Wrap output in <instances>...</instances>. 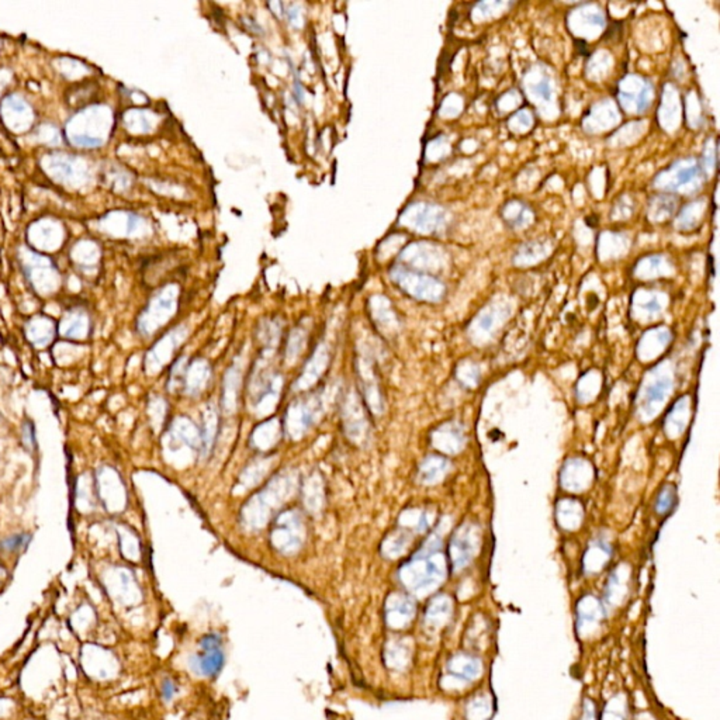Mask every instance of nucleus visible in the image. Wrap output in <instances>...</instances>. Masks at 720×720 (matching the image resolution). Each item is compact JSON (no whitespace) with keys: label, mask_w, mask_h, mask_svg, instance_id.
Listing matches in <instances>:
<instances>
[{"label":"nucleus","mask_w":720,"mask_h":720,"mask_svg":"<svg viewBox=\"0 0 720 720\" xmlns=\"http://www.w3.org/2000/svg\"><path fill=\"white\" fill-rule=\"evenodd\" d=\"M442 539L431 535L424 546L400 570L403 583L413 592H427L439 586L446 575V560L440 550Z\"/></svg>","instance_id":"nucleus-1"},{"label":"nucleus","mask_w":720,"mask_h":720,"mask_svg":"<svg viewBox=\"0 0 720 720\" xmlns=\"http://www.w3.org/2000/svg\"><path fill=\"white\" fill-rule=\"evenodd\" d=\"M296 481L297 477L291 472H285L273 477L265 488L252 495L241 509V519L246 528L259 531L266 526L273 511L278 509L296 491Z\"/></svg>","instance_id":"nucleus-2"},{"label":"nucleus","mask_w":720,"mask_h":720,"mask_svg":"<svg viewBox=\"0 0 720 720\" xmlns=\"http://www.w3.org/2000/svg\"><path fill=\"white\" fill-rule=\"evenodd\" d=\"M282 387V376L274 369H272L267 355H265V357L259 359L256 362L252 370V376L249 379L248 392L249 396H251L249 400H251L252 409L256 411L259 415L270 412L280 397Z\"/></svg>","instance_id":"nucleus-3"},{"label":"nucleus","mask_w":720,"mask_h":720,"mask_svg":"<svg viewBox=\"0 0 720 720\" xmlns=\"http://www.w3.org/2000/svg\"><path fill=\"white\" fill-rule=\"evenodd\" d=\"M369 411L357 390L349 389L341 400V420L345 436L356 446H368L372 437Z\"/></svg>","instance_id":"nucleus-4"},{"label":"nucleus","mask_w":720,"mask_h":720,"mask_svg":"<svg viewBox=\"0 0 720 720\" xmlns=\"http://www.w3.org/2000/svg\"><path fill=\"white\" fill-rule=\"evenodd\" d=\"M306 520L298 509H286L274 516L270 544L283 555H294L306 540Z\"/></svg>","instance_id":"nucleus-5"},{"label":"nucleus","mask_w":720,"mask_h":720,"mask_svg":"<svg viewBox=\"0 0 720 720\" xmlns=\"http://www.w3.org/2000/svg\"><path fill=\"white\" fill-rule=\"evenodd\" d=\"M322 409L324 397L320 392L294 400L285 413L283 432L293 440L300 439L321 418Z\"/></svg>","instance_id":"nucleus-6"},{"label":"nucleus","mask_w":720,"mask_h":720,"mask_svg":"<svg viewBox=\"0 0 720 720\" xmlns=\"http://www.w3.org/2000/svg\"><path fill=\"white\" fill-rule=\"evenodd\" d=\"M674 385L673 372L669 366L660 365L651 370L640 389L639 394V413L643 420H650L667 401Z\"/></svg>","instance_id":"nucleus-7"},{"label":"nucleus","mask_w":720,"mask_h":720,"mask_svg":"<svg viewBox=\"0 0 720 720\" xmlns=\"http://www.w3.org/2000/svg\"><path fill=\"white\" fill-rule=\"evenodd\" d=\"M355 369H356L357 385H359L357 392L360 397H362L369 413L381 415L385 409L384 396L381 390L379 373L376 370L374 359L370 356L368 350L359 352L356 355Z\"/></svg>","instance_id":"nucleus-8"},{"label":"nucleus","mask_w":720,"mask_h":720,"mask_svg":"<svg viewBox=\"0 0 720 720\" xmlns=\"http://www.w3.org/2000/svg\"><path fill=\"white\" fill-rule=\"evenodd\" d=\"M179 306V287L176 285L166 286L151 301L149 307L138 321V331L144 335H151L156 329L168 322Z\"/></svg>","instance_id":"nucleus-9"},{"label":"nucleus","mask_w":720,"mask_h":720,"mask_svg":"<svg viewBox=\"0 0 720 720\" xmlns=\"http://www.w3.org/2000/svg\"><path fill=\"white\" fill-rule=\"evenodd\" d=\"M481 531L476 523H464L453 533L449 544V557L455 570L470 564L480 550Z\"/></svg>","instance_id":"nucleus-10"},{"label":"nucleus","mask_w":720,"mask_h":720,"mask_svg":"<svg viewBox=\"0 0 720 720\" xmlns=\"http://www.w3.org/2000/svg\"><path fill=\"white\" fill-rule=\"evenodd\" d=\"M189 328L186 325H178L171 329L149 349L145 357V369L148 373H158L178 353L179 348L184 344L189 337Z\"/></svg>","instance_id":"nucleus-11"},{"label":"nucleus","mask_w":720,"mask_h":720,"mask_svg":"<svg viewBox=\"0 0 720 720\" xmlns=\"http://www.w3.org/2000/svg\"><path fill=\"white\" fill-rule=\"evenodd\" d=\"M329 362L331 353L328 346L325 344H320L307 360V363L304 365L298 379L294 381L293 392L310 390L311 387H314L320 381V379H322V376L329 368Z\"/></svg>","instance_id":"nucleus-12"},{"label":"nucleus","mask_w":720,"mask_h":720,"mask_svg":"<svg viewBox=\"0 0 720 720\" xmlns=\"http://www.w3.org/2000/svg\"><path fill=\"white\" fill-rule=\"evenodd\" d=\"M211 380V366L203 357L189 359L184 372L182 392L189 397H197L206 392Z\"/></svg>","instance_id":"nucleus-13"},{"label":"nucleus","mask_w":720,"mask_h":720,"mask_svg":"<svg viewBox=\"0 0 720 720\" xmlns=\"http://www.w3.org/2000/svg\"><path fill=\"white\" fill-rule=\"evenodd\" d=\"M200 651L197 654V669L204 675H215L223 666V650L221 640L217 634H207L200 642Z\"/></svg>","instance_id":"nucleus-14"},{"label":"nucleus","mask_w":720,"mask_h":720,"mask_svg":"<svg viewBox=\"0 0 720 720\" xmlns=\"http://www.w3.org/2000/svg\"><path fill=\"white\" fill-rule=\"evenodd\" d=\"M592 467L583 459L568 460L562 472V485L568 491H584L592 481Z\"/></svg>","instance_id":"nucleus-15"},{"label":"nucleus","mask_w":720,"mask_h":720,"mask_svg":"<svg viewBox=\"0 0 720 720\" xmlns=\"http://www.w3.org/2000/svg\"><path fill=\"white\" fill-rule=\"evenodd\" d=\"M431 439H432V445L437 451L443 453H448V455L459 453L466 443L464 431L461 425L456 422H446V424L440 425L432 433Z\"/></svg>","instance_id":"nucleus-16"},{"label":"nucleus","mask_w":720,"mask_h":720,"mask_svg":"<svg viewBox=\"0 0 720 720\" xmlns=\"http://www.w3.org/2000/svg\"><path fill=\"white\" fill-rule=\"evenodd\" d=\"M241 385H242L241 362L235 359L224 376L223 392H221V407H223L226 412L230 413L237 409L239 394H241Z\"/></svg>","instance_id":"nucleus-17"},{"label":"nucleus","mask_w":720,"mask_h":720,"mask_svg":"<svg viewBox=\"0 0 720 720\" xmlns=\"http://www.w3.org/2000/svg\"><path fill=\"white\" fill-rule=\"evenodd\" d=\"M169 437L173 445L184 446L187 449L200 452V448H202L200 429L199 427L193 424V421H190L186 417H179L173 421L171 431H169Z\"/></svg>","instance_id":"nucleus-18"},{"label":"nucleus","mask_w":720,"mask_h":720,"mask_svg":"<svg viewBox=\"0 0 720 720\" xmlns=\"http://www.w3.org/2000/svg\"><path fill=\"white\" fill-rule=\"evenodd\" d=\"M283 433L282 424L278 420H269L259 424L251 433V446L259 452H267L278 445Z\"/></svg>","instance_id":"nucleus-19"},{"label":"nucleus","mask_w":720,"mask_h":720,"mask_svg":"<svg viewBox=\"0 0 720 720\" xmlns=\"http://www.w3.org/2000/svg\"><path fill=\"white\" fill-rule=\"evenodd\" d=\"M218 424H219L218 408L214 403H210L203 409L202 425L199 428L200 439H202L200 452L203 456H208L214 448V443L218 435Z\"/></svg>","instance_id":"nucleus-20"},{"label":"nucleus","mask_w":720,"mask_h":720,"mask_svg":"<svg viewBox=\"0 0 720 720\" xmlns=\"http://www.w3.org/2000/svg\"><path fill=\"white\" fill-rule=\"evenodd\" d=\"M452 464L448 459L431 455L422 460L418 467V481L424 485H433L445 479Z\"/></svg>","instance_id":"nucleus-21"},{"label":"nucleus","mask_w":720,"mask_h":720,"mask_svg":"<svg viewBox=\"0 0 720 720\" xmlns=\"http://www.w3.org/2000/svg\"><path fill=\"white\" fill-rule=\"evenodd\" d=\"M448 670L452 678H455L459 682L467 684V682H472L473 680L479 678L481 673V664L473 656L457 654L449 661Z\"/></svg>","instance_id":"nucleus-22"},{"label":"nucleus","mask_w":720,"mask_h":720,"mask_svg":"<svg viewBox=\"0 0 720 720\" xmlns=\"http://www.w3.org/2000/svg\"><path fill=\"white\" fill-rule=\"evenodd\" d=\"M369 313L381 334H392L396 328V317L390 309V302H387V300L380 296L372 297L369 300Z\"/></svg>","instance_id":"nucleus-23"},{"label":"nucleus","mask_w":720,"mask_h":720,"mask_svg":"<svg viewBox=\"0 0 720 720\" xmlns=\"http://www.w3.org/2000/svg\"><path fill=\"white\" fill-rule=\"evenodd\" d=\"M412 542V535L408 529L400 528L387 535L381 543V553L384 556L396 559L401 556Z\"/></svg>","instance_id":"nucleus-24"},{"label":"nucleus","mask_w":720,"mask_h":720,"mask_svg":"<svg viewBox=\"0 0 720 720\" xmlns=\"http://www.w3.org/2000/svg\"><path fill=\"white\" fill-rule=\"evenodd\" d=\"M688 417H689V398L682 397L674 404L673 409L669 413L667 421H666L667 435L670 437L680 436L688 424Z\"/></svg>","instance_id":"nucleus-25"},{"label":"nucleus","mask_w":720,"mask_h":720,"mask_svg":"<svg viewBox=\"0 0 720 720\" xmlns=\"http://www.w3.org/2000/svg\"><path fill=\"white\" fill-rule=\"evenodd\" d=\"M302 501L313 514L318 512L324 504V484L320 475H313L301 487Z\"/></svg>","instance_id":"nucleus-26"},{"label":"nucleus","mask_w":720,"mask_h":720,"mask_svg":"<svg viewBox=\"0 0 720 720\" xmlns=\"http://www.w3.org/2000/svg\"><path fill=\"white\" fill-rule=\"evenodd\" d=\"M557 520L562 528L574 531L581 525L583 520V507L573 500H564L560 501L557 505Z\"/></svg>","instance_id":"nucleus-27"},{"label":"nucleus","mask_w":720,"mask_h":720,"mask_svg":"<svg viewBox=\"0 0 720 720\" xmlns=\"http://www.w3.org/2000/svg\"><path fill=\"white\" fill-rule=\"evenodd\" d=\"M611 557V547L603 540L594 542L584 556V567L588 573L599 571Z\"/></svg>","instance_id":"nucleus-28"},{"label":"nucleus","mask_w":720,"mask_h":720,"mask_svg":"<svg viewBox=\"0 0 720 720\" xmlns=\"http://www.w3.org/2000/svg\"><path fill=\"white\" fill-rule=\"evenodd\" d=\"M258 341L261 342L263 352H270L280 342L282 324L278 320H265L258 326Z\"/></svg>","instance_id":"nucleus-29"},{"label":"nucleus","mask_w":720,"mask_h":720,"mask_svg":"<svg viewBox=\"0 0 720 720\" xmlns=\"http://www.w3.org/2000/svg\"><path fill=\"white\" fill-rule=\"evenodd\" d=\"M307 339H309V335H307L306 328L297 326L291 329L289 338H287L286 350H285V359L287 363L290 365L294 363L296 360L304 353V350H306L307 348Z\"/></svg>","instance_id":"nucleus-30"},{"label":"nucleus","mask_w":720,"mask_h":720,"mask_svg":"<svg viewBox=\"0 0 720 720\" xmlns=\"http://www.w3.org/2000/svg\"><path fill=\"white\" fill-rule=\"evenodd\" d=\"M270 463H272V460L265 457V459H256L251 464H248L246 468L243 470L242 476H241L242 485L243 487H252L258 481H261L262 480L261 477L265 476L267 470L270 468Z\"/></svg>","instance_id":"nucleus-31"},{"label":"nucleus","mask_w":720,"mask_h":720,"mask_svg":"<svg viewBox=\"0 0 720 720\" xmlns=\"http://www.w3.org/2000/svg\"><path fill=\"white\" fill-rule=\"evenodd\" d=\"M452 611V601L446 595H440L432 601L428 609V618L436 623H445Z\"/></svg>","instance_id":"nucleus-32"},{"label":"nucleus","mask_w":720,"mask_h":720,"mask_svg":"<svg viewBox=\"0 0 720 720\" xmlns=\"http://www.w3.org/2000/svg\"><path fill=\"white\" fill-rule=\"evenodd\" d=\"M187 363H189V357L180 356L175 360V363L172 365L171 372H169V379H168V389L172 393L182 392V384H183V377H184Z\"/></svg>","instance_id":"nucleus-33"},{"label":"nucleus","mask_w":720,"mask_h":720,"mask_svg":"<svg viewBox=\"0 0 720 720\" xmlns=\"http://www.w3.org/2000/svg\"><path fill=\"white\" fill-rule=\"evenodd\" d=\"M33 540L32 533H16L0 540V550L6 553H16L24 550Z\"/></svg>","instance_id":"nucleus-34"},{"label":"nucleus","mask_w":720,"mask_h":720,"mask_svg":"<svg viewBox=\"0 0 720 720\" xmlns=\"http://www.w3.org/2000/svg\"><path fill=\"white\" fill-rule=\"evenodd\" d=\"M675 504V491L671 485H666L664 487L658 496H657V501H656V511L658 514H667Z\"/></svg>","instance_id":"nucleus-35"},{"label":"nucleus","mask_w":720,"mask_h":720,"mask_svg":"<svg viewBox=\"0 0 720 720\" xmlns=\"http://www.w3.org/2000/svg\"><path fill=\"white\" fill-rule=\"evenodd\" d=\"M457 377L466 385L475 387L479 383V377H480L479 368L473 362H464L457 369Z\"/></svg>","instance_id":"nucleus-36"},{"label":"nucleus","mask_w":720,"mask_h":720,"mask_svg":"<svg viewBox=\"0 0 720 720\" xmlns=\"http://www.w3.org/2000/svg\"><path fill=\"white\" fill-rule=\"evenodd\" d=\"M21 440L24 448L29 451H34L37 440H36V427L32 421H25L21 425Z\"/></svg>","instance_id":"nucleus-37"},{"label":"nucleus","mask_w":720,"mask_h":720,"mask_svg":"<svg viewBox=\"0 0 720 720\" xmlns=\"http://www.w3.org/2000/svg\"><path fill=\"white\" fill-rule=\"evenodd\" d=\"M175 692H176V685H175L172 681L166 680V681L163 682V685H162V695H163V698H165L166 701L172 699V697L175 695Z\"/></svg>","instance_id":"nucleus-38"},{"label":"nucleus","mask_w":720,"mask_h":720,"mask_svg":"<svg viewBox=\"0 0 720 720\" xmlns=\"http://www.w3.org/2000/svg\"><path fill=\"white\" fill-rule=\"evenodd\" d=\"M645 309H646V311H649L650 314H656V313H658V311L661 310V306L658 304V301L654 298V300L649 301L647 304H645Z\"/></svg>","instance_id":"nucleus-39"},{"label":"nucleus","mask_w":720,"mask_h":720,"mask_svg":"<svg viewBox=\"0 0 720 720\" xmlns=\"http://www.w3.org/2000/svg\"><path fill=\"white\" fill-rule=\"evenodd\" d=\"M536 92L543 97V99H550V88L546 82H542L540 85L536 86Z\"/></svg>","instance_id":"nucleus-40"},{"label":"nucleus","mask_w":720,"mask_h":720,"mask_svg":"<svg viewBox=\"0 0 720 720\" xmlns=\"http://www.w3.org/2000/svg\"><path fill=\"white\" fill-rule=\"evenodd\" d=\"M695 173H697L695 169H685V171H682V172L680 173V183H686V182H689L692 178L695 176Z\"/></svg>","instance_id":"nucleus-41"}]
</instances>
